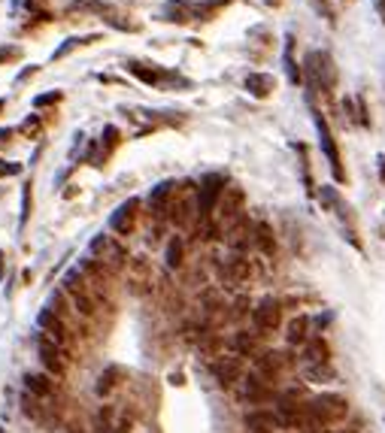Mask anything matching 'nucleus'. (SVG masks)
<instances>
[{
    "label": "nucleus",
    "instance_id": "obj_6",
    "mask_svg": "<svg viewBox=\"0 0 385 433\" xmlns=\"http://www.w3.org/2000/svg\"><path fill=\"white\" fill-rule=\"evenodd\" d=\"M252 321H255V330L258 334H273L279 325H282V309H279V300L273 297H264L258 306L252 309Z\"/></svg>",
    "mask_w": 385,
    "mask_h": 433
},
{
    "label": "nucleus",
    "instance_id": "obj_21",
    "mask_svg": "<svg viewBox=\"0 0 385 433\" xmlns=\"http://www.w3.org/2000/svg\"><path fill=\"white\" fill-rule=\"evenodd\" d=\"M255 367H258V376H264V379H273V376L282 370V355L264 352L261 357H255Z\"/></svg>",
    "mask_w": 385,
    "mask_h": 433
},
{
    "label": "nucleus",
    "instance_id": "obj_16",
    "mask_svg": "<svg viewBox=\"0 0 385 433\" xmlns=\"http://www.w3.org/2000/svg\"><path fill=\"white\" fill-rule=\"evenodd\" d=\"M243 397L249 403H267V400H273V391L264 385V376L252 373L249 379H246V385H243Z\"/></svg>",
    "mask_w": 385,
    "mask_h": 433
},
{
    "label": "nucleus",
    "instance_id": "obj_14",
    "mask_svg": "<svg viewBox=\"0 0 385 433\" xmlns=\"http://www.w3.org/2000/svg\"><path fill=\"white\" fill-rule=\"evenodd\" d=\"M197 15H204V9L191 6V3H186V0H170V3L164 6V22L186 24V22H191V18H197Z\"/></svg>",
    "mask_w": 385,
    "mask_h": 433
},
{
    "label": "nucleus",
    "instance_id": "obj_9",
    "mask_svg": "<svg viewBox=\"0 0 385 433\" xmlns=\"http://www.w3.org/2000/svg\"><path fill=\"white\" fill-rule=\"evenodd\" d=\"M316 127H318V140H322V152L328 155V161H331V167H334V176H337V179H343L340 152H337L334 136H331V127H328V122L322 118V113H316Z\"/></svg>",
    "mask_w": 385,
    "mask_h": 433
},
{
    "label": "nucleus",
    "instance_id": "obj_17",
    "mask_svg": "<svg viewBox=\"0 0 385 433\" xmlns=\"http://www.w3.org/2000/svg\"><path fill=\"white\" fill-rule=\"evenodd\" d=\"M24 388H27V394H34V397L49 400L55 394V382L46 373H27L24 376Z\"/></svg>",
    "mask_w": 385,
    "mask_h": 433
},
{
    "label": "nucleus",
    "instance_id": "obj_13",
    "mask_svg": "<svg viewBox=\"0 0 385 433\" xmlns=\"http://www.w3.org/2000/svg\"><path fill=\"white\" fill-rule=\"evenodd\" d=\"M243 209V191L240 188H225L222 200H218V221H237V215H240Z\"/></svg>",
    "mask_w": 385,
    "mask_h": 433
},
{
    "label": "nucleus",
    "instance_id": "obj_29",
    "mask_svg": "<svg viewBox=\"0 0 385 433\" xmlns=\"http://www.w3.org/2000/svg\"><path fill=\"white\" fill-rule=\"evenodd\" d=\"M286 43H288V45H286V67H288V79L298 85V82H300V70H298V64H295V55H291V45H295V43H291V36H288Z\"/></svg>",
    "mask_w": 385,
    "mask_h": 433
},
{
    "label": "nucleus",
    "instance_id": "obj_24",
    "mask_svg": "<svg viewBox=\"0 0 385 433\" xmlns=\"http://www.w3.org/2000/svg\"><path fill=\"white\" fill-rule=\"evenodd\" d=\"M234 348L240 357H252L258 352V339H255V334H249V330H240V334L234 336Z\"/></svg>",
    "mask_w": 385,
    "mask_h": 433
},
{
    "label": "nucleus",
    "instance_id": "obj_8",
    "mask_svg": "<svg viewBox=\"0 0 385 433\" xmlns=\"http://www.w3.org/2000/svg\"><path fill=\"white\" fill-rule=\"evenodd\" d=\"M307 73H309V82L313 85H322L325 91L328 88H334V64L331 58H328V52H313L307 58Z\"/></svg>",
    "mask_w": 385,
    "mask_h": 433
},
{
    "label": "nucleus",
    "instance_id": "obj_19",
    "mask_svg": "<svg viewBox=\"0 0 385 433\" xmlns=\"http://www.w3.org/2000/svg\"><path fill=\"white\" fill-rule=\"evenodd\" d=\"M276 425H279L276 412H249V416H246V427H249L252 433H267Z\"/></svg>",
    "mask_w": 385,
    "mask_h": 433
},
{
    "label": "nucleus",
    "instance_id": "obj_28",
    "mask_svg": "<svg viewBox=\"0 0 385 433\" xmlns=\"http://www.w3.org/2000/svg\"><path fill=\"white\" fill-rule=\"evenodd\" d=\"M22 406H24V416H27V418L43 421V403H40V397H34V394H24V397H22Z\"/></svg>",
    "mask_w": 385,
    "mask_h": 433
},
{
    "label": "nucleus",
    "instance_id": "obj_30",
    "mask_svg": "<svg viewBox=\"0 0 385 433\" xmlns=\"http://www.w3.org/2000/svg\"><path fill=\"white\" fill-rule=\"evenodd\" d=\"M115 376H118V370H113V367H109V370L106 373H100V379H97V394H109V391H113L115 388Z\"/></svg>",
    "mask_w": 385,
    "mask_h": 433
},
{
    "label": "nucleus",
    "instance_id": "obj_38",
    "mask_svg": "<svg viewBox=\"0 0 385 433\" xmlns=\"http://www.w3.org/2000/svg\"><path fill=\"white\" fill-rule=\"evenodd\" d=\"M34 73H36V67H27V70L22 73V76H18V82H24V79H31V76H34Z\"/></svg>",
    "mask_w": 385,
    "mask_h": 433
},
{
    "label": "nucleus",
    "instance_id": "obj_23",
    "mask_svg": "<svg viewBox=\"0 0 385 433\" xmlns=\"http://www.w3.org/2000/svg\"><path fill=\"white\" fill-rule=\"evenodd\" d=\"M255 246L261 248L264 255H273L276 252V239H273V230H270V225H255Z\"/></svg>",
    "mask_w": 385,
    "mask_h": 433
},
{
    "label": "nucleus",
    "instance_id": "obj_25",
    "mask_svg": "<svg viewBox=\"0 0 385 433\" xmlns=\"http://www.w3.org/2000/svg\"><path fill=\"white\" fill-rule=\"evenodd\" d=\"M307 361L328 364V343H325V339H318V336L309 339V343H307Z\"/></svg>",
    "mask_w": 385,
    "mask_h": 433
},
{
    "label": "nucleus",
    "instance_id": "obj_33",
    "mask_svg": "<svg viewBox=\"0 0 385 433\" xmlns=\"http://www.w3.org/2000/svg\"><path fill=\"white\" fill-rule=\"evenodd\" d=\"M307 376H309V379H331L334 373H331V367L322 364V367H313V370H307Z\"/></svg>",
    "mask_w": 385,
    "mask_h": 433
},
{
    "label": "nucleus",
    "instance_id": "obj_3",
    "mask_svg": "<svg viewBox=\"0 0 385 433\" xmlns=\"http://www.w3.org/2000/svg\"><path fill=\"white\" fill-rule=\"evenodd\" d=\"M152 282H155V273H152V261L146 255H136L127 261V294L134 297H146L152 294Z\"/></svg>",
    "mask_w": 385,
    "mask_h": 433
},
{
    "label": "nucleus",
    "instance_id": "obj_40",
    "mask_svg": "<svg viewBox=\"0 0 385 433\" xmlns=\"http://www.w3.org/2000/svg\"><path fill=\"white\" fill-rule=\"evenodd\" d=\"M0 109H4V100H0Z\"/></svg>",
    "mask_w": 385,
    "mask_h": 433
},
{
    "label": "nucleus",
    "instance_id": "obj_7",
    "mask_svg": "<svg viewBox=\"0 0 385 433\" xmlns=\"http://www.w3.org/2000/svg\"><path fill=\"white\" fill-rule=\"evenodd\" d=\"M36 352H40V361L46 367V373L49 376H61L67 373V352H61L58 346L52 343L49 336H40V343H36Z\"/></svg>",
    "mask_w": 385,
    "mask_h": 433
},
{
    "label": "nucleus",
    "instance_id": "obj_20",
    "mask_svg": "<svg viewBox=\"0 0 385 433\" xmlns=\"http://www.w3.org/2000/svg\"><path fill=\"white\" fill-rule=\"evenodd\" d=\"M288 343L291 346H307L309 343V315H298L288 325Z\"/></svg>",
    "mask_w": 385,
    "mask_h": 433
},
{
    "label": "nucleus",
    "instance_id": "obj_18",
    "mask_svg": "<svg viewBox=\"0 0 385 433\" xmlns=\"http://www.w3.org/2000/svg\"><path fill=\"white\" fill-rule=\"evenodd\" d=\"M273 88H276V79L267 76V73H249L246 76V91L255 97H267Z\"/></svg>",
    "mask_w": 385,
    "mask_h": 433
},
{
    "label": "nucleus",
    "instance_id": "obj_22",
    "mask_svg": "<svg viewBox=\"0 0 385 433\" xmlns=\"http://www.w3.org/2000/svg\"><path fill=\"white\" fill-rule=\"evenodd\" d=\"M182 257H186V243H182V236H173L164 248V261H167L170 270H176V267H182Z\"/></svg>",
    "mask_w": 385,
    "mask_h": 433
},
{
    "label": "nucleus",
    "instance_id": "obj_26",
    "mask_svg": "<svg viewBox=\"0 0 385 433\" xmlns=\"http://www.w3.org/2000/svg\"><path fill=\"white\" fill-rule=\"evenodd\" d=\"M131 73L140 82H146V85H158L161 79H167V73L164 70H158V67H152V70H146V67H140V64H131Z\"/></svg>",
    "mask_w": 385,
    "mask_h": 433
},
{
    "label": "nucleus",
    "instance_id": "obj_15",
    "mask_svg": "<svg viewBox=\"0 0 385 433\" xmlns=\"http://www.w3.org/2000/svg\"><path fill=\"white\" fill-rule=\"evenodd\" d=\"M222 276H225V279L231 282V285H243V282L252 276V267H249V261H246L243 255H234V257H227V261H225Z\"/></svg>",
    "mask_w": 385,
    "mask_h": 433
},
{
    "label": "nucleus",
    "instance_id": "obj_4",
    "mask_svg": "<svg viewBox=\"0 0 385 433\" xmlns=\"http://www.w3.org/2000/svg\"><path fill=\"white\" fill-rule=\"evenodd\" d=\"M167 218L179 230H188L191 225H195V218H197V197H191L188 191L176 188V194H173V200H170V209H167Z\"/></svg>",
    "mask_w": 385,
    "mask_h": 433
},
{
    "label": "nucleus",
    "instance_id": "obj_31",
    "mask_svg": "<svg viewBox=\"0 0 385 433\" xmlns=\"http://www.w3.org/2000/svg\"><path fill=\"white\" fill-rule=\"evenodd\" d=\"M18 58H22V49H15V45H0V64L18 61Z\"/></svg>",
    "mask_w": 385,
    "mask_h": 433
},
{
    "label": "nucleus",
    "instance_id": "obj_35",
    "mask_svg": "<svg viewBox=\"0 0 385 433\" xmlns=\"http://www.w3.org/2000/svg\"><path fill=\"white\" fill-rule=\"evenodd\" d=\"M58 100H61V94H58V91H52V94H43V97H36L34 104H36V106H46V104H58Z\"/></svg>",
    "mask_w": 385,
    "mask_h": 433
},
{
    "label": "nucleus",
    "instance_id": "obj_10",
    "mask_svg": "<svg viewBox=\"0 0 385 433\" xmlns=\"http://www.w3.org/2000/svg\"><path fill=\"white\" fill-rule=\"evenodd\" d=\"M109 227H113L118 236H131L136 227V200H127V204L118 206L113 218H109Z\"/></svg>",
    "mask_w": 385,
    "mask_h": 433
},
{
    "label": "nucleus",
    "instance_id": "obj_32",
    "mask_svg": "<svg viewBox=\"0 0 385 433\" xmlns=\"http://www.w3.org/2000/svg\"><path fill=\"white\" fill-rule=\"evenodd\" d=\"M27 215H31V185H24L22 191V225L27 221Z\"/></svg>",
    "mask_w": 385,
    "mask_h": 433
},
{
    "label": "nucleus",
    "instance_id": "obj_11",
    "mask_svg": "<svg viewBox=\"0 0 385 433\" xmlns=\"http://www.w3.org/2000/svg\"><path fill=\"white\" fill-rule=\"evenodd\" d=\"M213 376H216V382L222 385V388H231V385H237V382H240V376H243L240 357H218L216 367H213Z\"/></svg>",
    "mask_w": 385,
    "mask_h": 433
},
{
    "label": "nucleus",
    "instance_id": "obj_37",
    "mask_svg": "<svg viewBox=\"0 0 385 433\" xmlns=\"http://www.w3.org/2000/svg\"><path fill=\"white\" fill-rule=\"evenodd\" d=\"M246 312V300H237V306H234V315H243Z\"/></svg>",
    "mask_w": 385,
    "mask_h": 433
},
{
    "label": "nucleus",
    "instance_id": "obj_34",
    "mask_svg": "<svg viewBox=\"0 0 385 433\" xmlns=\"http://www.w3.org/2000/svg\"><path fill=\"white\" fill-rule=\"evenodd\" d=\"M22 173V164H6L0 161V176H18Z\"/></svg>",
    "mask_w": 385,
    "mask_h": 433
},
{
    "label": "nucleus",
    "instance_id": "obj_12",
    "mask_svg": "<svg viewBox=\"0 0 385 433\" xmlns=\"http://www.w3.org/2000/svg\"><path fill=\"white\" fill-rule=\"evenodd\" d=\"M176 182H161L158 188H152V194H149V209H152V215L155 218H164L167 215V209H170V200H173V194H176Z\"/></svg>",
    "mask_w": 385,
    "mask_h": 433
},
{
    "label": "nucleus",
    "instance_id": "obj_39",
    "mask_svg": "<svg viewBox=\"0 0 385 433\" xmlns=\"http://www.w3.org/2000/svg\"><path fill=\"white\" fill-rule=\"evenodd\" d=\"M0 279H4V252H0Z\"/></svg>",
    "mask_w": 385,
    "mask_h": 433
},
{
    "label": "nucleus",
    "instance_id": "obj_2",
    "mask_svg": "<svg viewBox=\"0 0 385 433\" xmlns=\"http://www.w3.org/2000/svg\"><path fill=\"white\" fill-rule=\"evenodd\" d=\"M91 255H94V261L104 264L109 273H122L127 267V248L118 243L115 236H106V234L94 236L91 239Z\"/></svg>",
    "mask_w": 385,
    "mask_h": 433
},
{
    "label": "nucleus",
    "instance_id": "obj_36",
    "mask_svg": "<svg viewBox=\"0 0 385 433\" xmlns=\"http://www.w3.org/2000/svg\"><path fill=\"white\" fill-rule=\"evenodd\" d=\"M22 131L24 134H36V131H40V122H36V118H27V122L22 125Z\"/></svg>",
    "mask_w": 385,
    "mask_h": 433
},
{
    "label": "nucleus",
    "instance_id": "obj_5",
    "mask_svg": "<svg viewBox=\"0 0 385 433\" xmlns=\"http://www.w3.org/2000/svg\"><path fill=\"white\" fill-rule=\"evenodd\" d=\"M40 327H43V336H49L52 343L61 348V352H70V346H73L70 327L64 325L61 315H55L52 309H43V312H40Z\"/></svg>",
    "mask_w": 385,
    "mask_h": 433
},
{
    "label": "nucleus",
    "instance_id": "obj_27",
    "mask_svg": "<svg viewBox=\"0 0 385 433\" xmlns=\"http://www.w3.org/2000/svg\"><path fill=\"white\" fill-rule=\"evenodd\" d=\"M94 36H70V40H64L58 49H55V55H52V61H61V58H67V55L73 52V49H79V45H85V43H91Z\"/></svg>",
    "mask_w": 385,
    "mask_h": 433
},
{
    "label": "nucleus",
    "instance_id": "obj_1",
    "mask_svg": "<svg viewBox=\"0 0 385 433\" xmlns=\"http://www.w3.org/2000/svg\"><path fill=\"white\" fill-rule=\"evenodd\" d=\"M225 185H227V179L222 173H209V176H204V182H200V188H197V221H200V227L209 225V218H213V213L218 209V200L225 194Z\"/></svg>",
    "mask_w": 385,
    "mask_h": 433
}]
</instances>
